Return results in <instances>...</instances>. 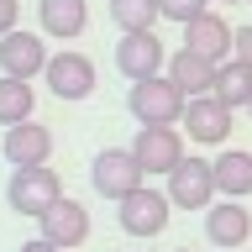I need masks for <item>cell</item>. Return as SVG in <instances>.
<instances>
[{
	"label": "cell",
	"mask_w": 252,
	"mask_h": 252,
	"mask_svg": "<svg viewBox=\"0 0 252 252\" xmlns=\"http://www.w3.org/2000/svg\"><path fill=\"white\" fill-rule=\"evenodd\" d=\"M184 105H189V94L179 90L168 74L137 79V84L126 90V110H131L142 126H173L179 116H184Z\"/></svg>",
	"instance_id": "obj_1"
},
{
	"label": "cell",
	"mask_w": 252,
	"mask_h": 252,
	"mask_svg": "<svg viewBox=\"0 0 252 252\" xmlns=\"http://www.w3.org/2000/svg\"><path fill=\"white\" fill-rule=\"evenodd\" d=\"M142 179H147V168L137 163L131 147H105V153H94V163H90L94 194H105V200H116V205H121L126 194H137Z\"/></svg>",
	"instance_id": "obj_2"
},
{
	"label": "cell",
	"mask_w": 252,
	"mask_h": 252,
	"mask_svg": "<svg viewBox=\"0 0 252 252\" xmlns=\"http://www.w3.org/2000/svg\"><path fill=\"white\" fill-rule=\"evenodd\" d=\"M5 200H11L16 216H42V210H53V205L63 200V184H58V173L47 168V163L42 168H16Z\"/></svg>",
	"instance_id": "obj_3"
},
{
	"label": "cell",
	"mask_w": 252,
	"mask_h": 252,
	"mask_svg": "<svg viewBox=\"0 0 252 252\" xmlns=\"http://www.w3.org/2000/svg\"><path fill=\"white\" fill-rule=\"evenodd\" d=\"M163 194L173 200V210H210L216 205V168L205 158H184L168 173V189Z\"/></svg>",
	"instance_id": "obj_4"
},
{
	"label": "cell",
	"mask_w": 252,
	"mask_h": 252,
	"mask_svg": "<svg viewBox=\"0 0 252 252\" xmlns=\"http://www.w3.org/2000/svg\"><path fill=\"white\" fill-rule=\"evenodd\" d=\"M168 216H173V200H168V194H158V189H147V184H142L137 194H126L121 210H116L121 231L126 236H142V242H147V236H163Z\"/></svg>",
	"instance_id": "obj_5"
},
{
	"label": "cell",
	"mask_w": 252,
	"mask_h": 252,
	"mask_svg": "<svg viewBox=\"0 0 252 252\" xmlns=\"http://www.w3.org/2000/svg\"><path fill=\"white\" fill-rule=\"evenodd\" d=\"M116 68H121L131 84H137V79L163 74V68H168L163 37H158V32H121V42H116Z\"/></svg>",
	"instance_id": "obj_6"
},
{
	"label": "cell",
	"mask_w": 252,
	"mask_h": 252,
	"mask_svg": "<svg viewBox=\"0 0 252 252\" xmlns=\"http://www.w3.org/2000/svg\"><path fill=\"white\" fill-rule=\"evenodd\" d=\"M47 90L58 94V100H90L94 94V63L84 58V53H74V47H63V53H53L42 68Z\"/></svg>",
	"instance_id": "obj_7"
},
{
	"label": "cell",
	"mask_w": 252,
	"mask_h": 252,
	"mask_svg": "<svg viewBox=\"0 0 252 252\" xmlns=\"http://www.w3.org/2000/svg\"><path fill=\"white\" fill-rule=\"evenodd\" d=\"M179 121L205 147H226V137H231V105H220L216 94H189V105H184Z\"/></svg>",
	"instance_id": "obj_8"
},
{
	"label": "cell",
	"mask_w": 252,
	"mask_h": 252,
	"mask_svg": "<svg viewBox=\"0 0 252 252\" xmlns=\"http://www.w3.org/2000/svg\"><path fill=\"white\" fill-rule=\"evenodd\" d=\"M131 153L147 173H163L168 179L179 163H184V142H179V126H137V142Z\"/></svg>",
	"instance_id": "obj_9"
},
{
	"label": "cell",
	"mask_w": 252,
	"mask_h": 252,
	"mask_svg": "<svg viewBox=\"0 0 252 252\" xmlns=\"http://www.w3.org/2000/svg\"><path fill=\"white\" fill-rule=\"evenodd\" d=\"M0 153H5L11 168H42L47 158H53V131L42 121H16V126H5Z\"/></svg>",
	"instance_id": "obj_10"
},
{
	"label": "cell",
	"mask_w": 252,
	"mask_h": 252,
	"mask_svg": "<svg viewBox=\"0 0 252 252\" xmlns=\"http://www.w3.org/2000/svg\"><path fill=\"white\" fill-rule=\"evenodd\" d=\"M205 236H210V247L236 252V247L252 236V210H247L242 200H226V194H220V200L205 210Z\"/></svg>",
	"instance_id": "obj_11"
},
{
	"label": "cell",
	"mask_w": 252,
	"mask_h": 252,
	"mask_svg": "<svg viewBox=\"0 0 252 252\" xmlns=\"http://www.w3.org/2000/svg\"><path fill=\"white\" fill-rule=\"evenodd\" d=\"M47 68V42L37 37V32H5L0 37V74H11V79H37Z\"/></svg>",
	"instance_id": "obj_12"
},
{
	"label": "cell",
	"mask_w": 252,
	"mask_h": 252,
	"mask_svg": "<svg viewBox=\"0 0 252 252\" xmlns=\"http://www.w3.org/2000/svg\"><path fill=\"white\" fill-rule=\"evenodd\" d=\"M37 220H42V236H47V242H58L63 252L79 247V242H90V210H84L79 200H68V194H63L53 210H42Z\"/></svg>",
	"instance_id": "obj_13"
},
{
	"label": "cell",
	"mask_w": 252,
	"mask_h": 252,
	"mask_svg": "<svg viewBox=\"0 0 252 252\" xmlns=\"http://www.w3.org/2000/svg\"><path fill=\"white\" fill-rule=\"evenodd\" d=\"M231 42H236V32L226 27V16H216V11L184 21V47H194V53L210 58V63H226V58H231Z\"/></svg>",
	"instance_id": "obj_14"
},
{
	"label": "cell",
	"mask_w": 252,
	"mask_h": 252,
	"mask_svg": "<svg viewBox=\"0 0 252 252\" xmlns=\"http://www.w3.org/2000/svg\"><path fill=\"white\" fill-rule=\"evenodd\" d=\"M37 21H42L47 37L74 42V37H84V27H90V5H84V0H37Z\"/></svg>",
	"instance_id": "obj_15"
},
{
	"label": "cell",
	"mask_w": 252,
	"mask_h": 252,
	"mask_svg": "<svg viewBox=\"0 0 252 252\" xmlns=\"http://www.w3.org/2000/svg\"><path fill=\"white\" fill-rule=\"evenodd\" d=\"M216 68H220V63L200 58L194 47H179V53H168V68H163V74H168L184 94H210V90H216Z\"/></svg>",
	"instance_id": "obj_16"
},
{
	"label": "cell",
	"mask_w": 252,
	"mask_h": 252,
	"mask_svg": "<svg viewBox=\"0 0 252 252\" xmlns=\"http://www.w3.org/2000/svg\"><path fill=\"white\" fill-rule=\"evenodd\" d=\"M210 168H216V194H226V200H247L252 194V153L247 147H226Z\"/></svg>",
	"instance_id": "obj_17"
},
{
	"label": "cell",
	"mask_w": 252,
	"mask_h": 252,
	"mask_svg": "<svg viewBox=\"0 0 252 252\" xmlns=\"http://www.w3.org/2000/svg\"><path fill=\"white\" fill-rule=\"evenodd\" d=\"M220 100V105H231V110H247V100H252V68L242 58H226L216 68V90H210Z\"/></svg>",
	"instance_id": "obj_18"
},
{
	"label": "cell",
	"mask_w": 252,
	"mask_h": 252,
	"mask_svg": "<svg viewBox=\"0 0 252 252\" xmlns=\"http://www.w3.org/2000/svg\"><path fill=\"white\" fill-rule=\"evenodd\" d=\"M32 105H37V94H32V79H11V74H0V126L32 121Z\"/></svg>",
	"instance_id": "obj_19"
},
{
	"label": "cell",
	"mask_w": 252,
	"mask_h": 252,
	"mask_svg": "<svg viewBox=\"0 0 252 252\" xmlns=\"http://www.w3.org/2000/svg\"><path fill=\"white\" fill-rule=\"evenodd\" d=\"M158 0H110V21L121 32H153V21H158Z\"/></svg>",
	"instance_id": "obj_20"
},
{
	"label": "cell",
	"mask_w": 252,
	"mask_h": 252,
	"mask_svg": "<svg viewBox=\"0 0 252 252\" xmlns=\"http://www.w3.org/2000/svg\"><path fill=\"white\" fill-rule=\"evenodd\" d=\"M205 5L210 0H158V11H163V21H194V16H205Z\"/></svg>",
	"instance_id": "obj_21"
},
{
	"label": "cell",
	"mask_w": 252,
	"mask_h": 252,
	"mask_svg": "<svg viewBox=\"0 0 252 252\" xmlns=\"http://www.w3.org/2000/svg\"><path fill=\"white\" fill-rule=\"evenodd\" d=\"M231 58H242V63L252 68V27H242V32H236V42H231Z\"/></svg>",
	"instance_id": "obj_22"
},
{
	"label": "cell",
	"mask_w": 252,
	"mask_h": 252,
	"mask_svg": "<svg viewBox=\"0 0 252 252\" xmlns=\"http://www.w3.org/2000/svg\"><path fill=\"white\" fill-rule=\"evenodd\" d=\"M16 16H21V0H0V37L16 32Z\"/></svg>",
	"instance_id": "obj_23"
},
{
	"label": "cell",
	"mask_w": 252,
	"mask_h": 252,
	"mask_svg": "<svg viewBox=\"0 0 252 252\" xmlns=\"http://www.w3.org/2000/svg\"><path fill=\"white\" fill-rule=\"evenodd\" d=\"M16 252H63V247H58V242H47V236H32V242H21Z\"/></svg>",
	"instance_id": "obj_24"
},
{
	"label": "cell",
	"mask_w": 252,
	"mask_h": 252,
	"mask_svg": "<svg viewBox=\"0 0 252 252\" xmlns=\"http://www.w3.org/2000/svg\"><path fill=\"white\" fill-rule=\"evenodd\" d=\"M226 5H242V0H226Z\"/></svg>",
	"instance_id": "obj_25"
},
{
	"label": "cell",
	"mask_w": 252,
	"mask_h": 252,
	"mask_svg": "<svg viewBox=\"0 0 252 252\" xmlns=\"http://www.w3.org/2000/svg\"><path fill=\"white\" fill-rule=\"evenodd\" d=\"M247 116H252V100H247Z\"/></svg>",
	"instance_id": "obj_26"
},
{
	"label": "cell",
	"mask_w": 252,
	"mask_h": 252,
	"mask_svg": "<svg viewBox=\"0 0 252 252\" xmlns=\"http://www.w3.org/2000/svg\"><path fill=\"white\" fill-rule=\"evenodd\" d=\"M173 252H189V247H173Z\"/></svg>",
	"instance_id": "obj_27"
},
{
	"label": "cell",
	"mask_w": 252,
	"mask_h": 252,
	"mask_svg": "<svg viewBox=\"0 0 252 252\" xmlns=\"http://www.w3.org/2000/svg\"><path fill=\"white\" fill-rule=\"evenodd\" d=\"M247 5H252V0H247Z\"/></svg>",
	"instance_id": "obj_28"
}]
</instances>
